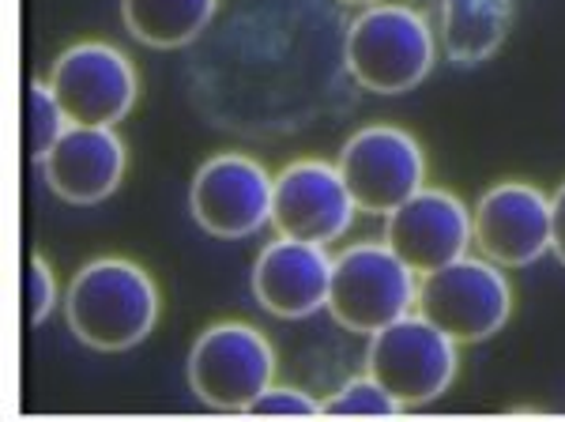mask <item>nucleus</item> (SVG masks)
<instances>
[{"mask_svg": "<svg viewBox=\"0 0 565 422\" xmlns=\"http://www.w3.org/2000/svg\"><path fill=\"white\" fill-rule=\"evenodd\" d=\"M354 204L340 167L321 159H302L279 170L271 186V226L282 238L328 245L354 223Z\"/></svg>", "mask_w": 565, "mask_h": 422, "instance_id": "obj_10", "label": "nucleus"}, {"mask_svg": "<svg viewBox=\"0 0 565 422\" xmlns=\"http://www.w3.org/2000/svg\"><path fill=\"white\" fill-rule=\"evenodd\" d=\"M340 173L366 215H388L426 186V155L396 125H366L343 144Z\"/></svg>", "mask_w": 565, "mask_h": 422, "instance_id": "obj_7", "label": "nucleus"}, {"mask_svg": "<svg viewBox=\"0 0 565 422\" xmlns=\"http://www.w3.org/2000/svg\"><path fill=\"white\" fill-rule=\"evenodd\" d=\"M509 23L505 0H445V31L452 53L463 61H479L490 53Z\"/></svg>", "mask_w": 565, "mask_h": 422, "instance_id": "obj_16", "label": "nucleus"}, {"mask_svg": "<svg viewBox=\"0 0 565 422\" xmlns=\"http://www.w3.org/2000/svg\"><path fill=\"white\" fill-rule=\"evenodd\" d=\"M551 250L565 264V186L551 197Z\"/></svg>", "mask_w": 565, "mask_h": 422, "instance_id": "obj_21", "label": "nucleus"}, {"mask_svg": "<svg viewBox=\"0 0 565 422\" xmlns=\"http://www.w3.org/2000/svg\"><path fill=\"white\" fill-rule=\"evenodd\" d=\"M65 317L79 344L95 351H129L159 320V287L140 264L98 256L72 275Z\"/></svg>", "mask_w": 565, "mask_h": 422, "instance_id": "obj_1", "label": "nucleus"}, {"mask_svg": "<svg viewBox=\"0 0 565 422\" xmlns=\"http://www.w3.org/2000/svg\"><path fill=\"white\" fill-rule=\"evenodd\" d=\"M271 178L257 159L238 151L212 155L189 189L193 219L215 238H249L271 223Z\"/></svg>", "mask_w": 565, "mask_h": 422, "instance_id": "obj_9", "label": "nucleus"}, {"mask_svg": "<svg viewBox=\"0 0 565 422\" xmlns=\"http://www.w3.org/2000/svg\"><path fill=\"white\" fill-rule=\"evenodd\" d=\"M215 4L218 0H121V15L132 39L154 50H178L212 23Z\"/></svg>", "mask_w": 565, "mask_h": 422, "instance_id": "obj_15", "label": "nucleus"}, {"mask_svg": "<svg viewBox=\"0 0 565 422\" xmlns=\"http://www.w3.org/2000/svg\"><path fill=\"white\" fill-rule=\"evenodd\" d=\"M245 411L249 415H321L324 408L302 389H276V384H268Z\"/></svg>", "mask_w": 565, "mask_h": 422, "instance_id": "obj_20", "label": "nucleus"}, {"mask_svg": "<svg viewBox=\"0 0 565 422\" xmlns=\"http://www.w3.org/2000/svg\"><path fill=\"white\" fill-rule=\"evenodd\" d=\"M328 283H332V256L317 242L276 238L268 242L253 264V298L271 317L298 320L328 306Z\"/></svg>", "mask_w": 565, "mask_h": 422, "instance_id": "obj_13", "label": "nucleus"}, {"mask_svg": "<svg viewBox=\"0 0 565 422\" xmlns=\"http://www.w3.org/2000/svg\"><path fill=\"white\" fill-rule=\"evenodd\" d=\"M50 91L72 125L114 128L136 103V68L117 45H68L50 68Z\"/></svg>", "mask_w": 565, "mask_h": 422, "instance_id": "obj_8", "label": "nucleus"}, {"mask_svg": "<svg viewBox=\"0 0 565 422\" xmlns=\"http://www.w3.org/2000/svg\"><path fill=\"white\" fill-rule=\"evenodd\" d=\"M415 272L385 242H354L332 256L328 314L348 333L373 336L415 309Z\"/></svg>", "mask_w": 565, "mask_h": 422, "instance_id": "obj_3", "label": "nucleus"}, {"mask_svg": "<svg viewBox=\"0 0 565 422\" xmlns=\"http://www.w3.org/2000/svg\"><path fill=\"white\" fill-rule=\"evenodd\" d=\"M434 31L415 8L373 4L348 27L343 61L348 72L373 95H404L434 68Z\"/></svg>", "mask_w": 565, "mask_h": 422, "instance_id": "obj_2", "label": "nucleus"}, {"mask_svg": "<svg viewBox=\"0 0 565 422\" xmlns=\"http://www.w3.org/2000/svg\"><path fill=\"white\" fill-rule=\"evenodd\" d=\"M476 245L501 268H524L551 250V197L527 181H501L471 211Z\"/></svg>", "mask_w": 565, "mask_h": 422, "instance_id": "obj_12", "label": "nucleus"}, {"mask_svg": "<svg viewBox=\"0 0 565 422\" xmlns=\"http://www.w3.org/2000/svg\"><path fill=\"white\" fill-rule=\"evenodd\" d=\"M457 339L430 325L418 309L370 336L366 370L407 408H423L457 381Z\"/></svg>", "mask_w": 565, "mask_h": 422, "instance_id": "obj_5", "label": "nucleus"}, {"mask_svg": "<svg viewBox=\"0 0 565 422\" xmlns=\"http://www.w3.org/2000/svg\"><path fill=\"white\" fill-rule=\"evenodd\" d=\"M276 378V351L260 328L218 320L189 351V384L207 408L245 411Z\"/></svg>", "mask_w": 565, "mask_h": 422, "instance_id": "obj_6", "label": "nucleus"}, {"mask_svg": "<svg viewBox=\"0 0 565 422\" xmlns=\"http://www.w3.org/2000/svg\"><path fill=\"white\" fill-rule=\"evenodd\" d=\"M415 309L457 344H479L505 328L513 314V287L501 264L487 256H460L423 275Z\"/></svg>", "mask_w": 565, "mask_h": 422, "instance_id": "obj_4", "label": "nucleus"}, {"mask_svg": "<svg viewBox=\"0 0 565 422\" xmlns=\"http://www.w3.org/2000/svg\"><path fill=\"white\" fill-rule=\"evenodd\" d=\"M45 186L68 204H98L125 178V144L114 128L68 125L42 159Z\"/></svg>", "mask_w": 565, "mask_h": 422, "instance_id": "obj_14", "label": "nucleus"}, {"mask_svg": "<svg viewBox=\"0 0 565 422\" xmlns=\"http://www.w3.org/2000/svg\"><path fill=\"white\" fill-rule=\"evenodd\" d=\"M324 415H399V403L377 378H351L340 392H332L324 403Z\"/></svg>", "mask_w": 565, "mask_h": 422, "instance_id": "obj_18", "label": "nucleus"}, {"mask_svg": "<svg viewBox=\"0 0 565 422\" xmlns=\"http://www.w3.org/2000/svg\"><path fill=\"white\" fill-rule=\"evenodd\" d=\"M343 4H359V8H373V4H385V0H343Z\"/></svg>", "mask_w": 565, "mask_h": 422, "instance_id": "obj_22", "label": "nucleus"}, {"mask_svg": "<svg viewBox=\"0 0 565 422\" xmlns=\"http://www.w3.org/2000/svg\"><path fill=\"white\" fill-rule=\"evenodd\" d=\"M26 114H31V125H26V148H31L34 162H42L45 155L53 151V144L65 136V128L72 122L65 117V109H61L50 84H39V80H31V87H26Z\"/></svg>", "mask_w": 565, "mask_h": 422, "instance_id": "obj_17", "label": "nucleus"}, {"mask_svg": "<svg viewBox=\"0 0 565 422\" xmlns=\"http://www.w3.org/2000/svg\"><path fill=\"white\" fill-rule=\"evenodd\" d=\"M471 242H476L471 211L445 189L423 186L412 200L385 215V245L415 275H430L468 256Z\"/></svg>", "mask_w": 565, "mask_h": 422, "instance_id": "obj_11", "label": "nucleus"}, {"mask_svg": "<svg viewBox=\"0 0 565 422\" xmlns=\"http://www.w3.org/2000/svg\"><path fill=\"white\" fill-rule=\"evenodd\" d=\"M23 295H26V317H31V325H42L53 314V306H57V275H53V268L39 253H31V261H26Z\"/></svg>", "mask_w": 565, "mask_h": 422, "instance_id": "obj_19", "label": "nucleus"}]
</instances>
